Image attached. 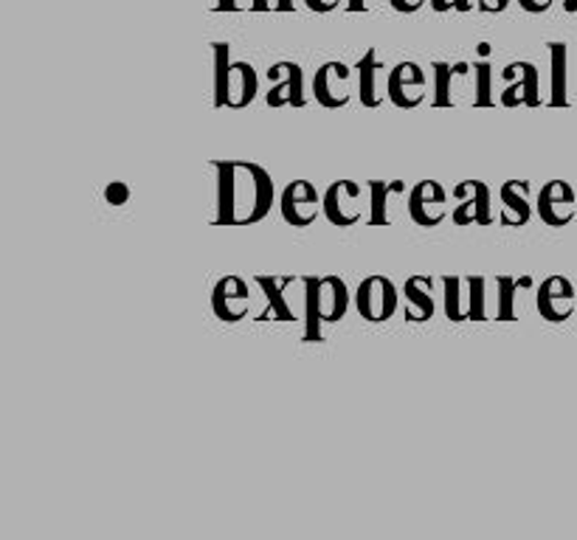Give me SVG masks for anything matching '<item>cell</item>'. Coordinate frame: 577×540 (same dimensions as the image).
I'll return each instance as SVG.
<instances>
[{
  "instance_id": "f546056e",
  "label": "cell",
  "mask_w": 577,
  "mask_h": 540,
  "mask_svg": "<svg viewBox=\"0 0 577 540\" xmlns=\"http://www.w3.org/2000/svg\"><path fill=\"white\" fill-rule=\"evenodd\" d=\"M389 3H392L395 12L400 14H414L425 7V0H389Z\"/></svg>"
},
{
  "instance_id": "d590c367",
  "label": "cell",
  "mask_w": 577,
  "mask_h": 540,
  "mask_svg": "<svg viewBox=\"0 0 577 540\" xmlns=\"http://www.w3.org/2000/svg\"><path fill=\"white\" fill-rule=\"evenodd\" d=\"M251 7L257 9V12H268V9H273V0H254Z\"/></svg>"
},
{
  "instance_id": "836d02e7",
  "label": "cell",
  "mask_w": 577,
  "mask_h": 540,
  "mask_svg": "<svg viewBox=\"0 0 577 540\" xmlns=\"http://www.w3.org/2000/svg\"><path fill=\"white\" fill-rule=\"evenodd\" d=\"M350 12H366V0H346Z\"/></svg>"
},
{
  "instance_id": "44dd1931",
  "label": "cell",
  "mask_w": 577,
  "mask_h": 540,
  "mask_svg": "<svg viewBox=\"0 0 577 540\" xmlns=\"http://www.w3.org/2000/svg\"><path fill=\"white\" fill-rule=\"evenodd\" d=\"M395 195H405V180H372L369 184V225H389V206Z\"/></svg>"
},
{
  "instance_id": "d6a6232c",
  "label": "cell",
  "mask_w": 577,
  "mask_h": 540,
  "mask_svg": "<svg viewBox=\"0 0 577 540\" xmlns=\"http://www.w3.org/2000/svg\"><path fill=\"white\" fill-rule=\"evenodd\" d=\"M276 12H293V0H273Z\"/></svg>"
},
{
  "instance_id": "7402d4cb",
  "label": "cell",
  "mask_w": 577,
  "mask_h": 540,
  "mask_svg": "<svg viewBox=\"0 0 577 540\" xmlns=\"http://www.w3.org/2000/svg\"><path fill=\"white\" fill-rule=\"evenodd\" d=\"M566 43H550V66H552V82H550V105L552 107H566L569 105V73H566Z\"/></svg>"
},
{
  "instance_id": "f1b7e54d",
  "label": "cell",
  "mask_w": 577,
  "mask_h": 540,
  "mask_svg": "<svg viewBox=\"0 0 577 540\" xmlns=\"http://www.w3.org/2000/svg\"><path fill=\"white\" fill-rule=\"evenodd\" d=\"M555 0H518V7L525 9L527 14H544L550 12Z\"/></svg>"
},
{
  "instance_id": "5b68a950",
  "label": "cell",
  "mask_w": 577,
  "mask_h": 540,
  "mask_svg": "<svg viewBox=\"0 0 577 540\" xmlns=\"http://www.w3.org/2000/svg\"><path fill=\"white\" fill-rule=\"evenodd\" d=\"M454 225H491L493 223V203L491 186L485 180H462L454 186Z\"/></svg>"
},
{
  "instance_id": "4316f807",
  "label": "cell",
  "mask_w": 577,
  "mask_h": 540,
  "mask_svg": "<svg viewBox=\"0 0 577 540\" xmlns=\"http://www.w3.org/2000/svg\"><path fill=\"white\" fill-rule=\"evenodd\" d=\"M130 195H133V191H130V186L121 184V180H114V184H110L105 189V200L110 206H125V203H130Z\"/></svg>"
},
{
  "instance_id": "ffe728a7",
  "label": "cell",
  "mask_w": 577,
  "mask_h": 540,
  "mask_svg": "<svg viewBox=\"0 0 577 540\" xmlns=\"http://www.w3.org/2000/svg\"><path fill=\"white\" fill-rule=\"evenodd\" d=\"M254 282L259 284V291L266 293V313L259 318H273V321H293V307L287 302V291L296 282L293 277H257Z\"/></svg>"
},
{
  "instance_id": "7a4b0ae2",
  "label": "cell",
  "mask_w": 577,
  "mask_h": 540,
  "mask_svg": "<svg viewBox=\"0 0 577 540\" xmlns=\"http://www.w3.org/2000/svg\"><path fill=\"white\" fill-rule=\"evenodd\" d=\"M325 218L339 228L358 225L369 218V203H366L364 186L358 180H335L325 191Z\"/></svg>"
},
{
  "instance_id": "d4e9b609",
  "label": "cell",
  "mask_w": 577,
  "mask_h": 540,
  "mask_svg": "<svg viewBox=\"0 0 577 540\" xmlns=\"http://www.w3.org/2000/svg\"><path fill=\"white\" fill-rule=\"evenodd\" d=\"M473 105L491 107L493 105V66L487 60L473 62Z\"/></svg>"
},
{
  "instance_id": "8992f818",
  "label": "cell",
  "mask_w": 577,
  "mask_h": 540,
  "mask_svg": "<svg viewBox=\"0 0 577 540\" xmlns=\"http://www.w3.org/2000/svg\"><path fill=\"white\" fill-rule=\"evenodd\" d=\"M305 293L316 302V310L325 324H339L350 310V287L335 273L319 279L305 277Z\"/></svg>"
},
{
  "instance_id": "ba28073f",
  "label": "cell",
  "mask_w": 577,
  "mask_h": 540,
  "mask_svg": "<svg viewBox=\"0 0 577 540\" xmlns=\"http://www.w3.org/2000/svg\"><path fill=\"white\" fill-rule=\"evenodd\" d=\"M313 96L327 110L346 107L352 99V71L341 60H330L313 77Z\"/></svg>"
},
{
  "instance_id": "1f68e13d",
  "label": "cell",
  "mask_w": 577,
  "mask_h": 540,
  "mask_svg": "<svg viewBox=\"0 0 577 540\" xmlns=\"http://www.w3.org/2000/svg\"><path fill=\"white\" fill-rule=\"evenodd\" d=\"M507 7H510V0H479V9H482V12H491V14L505 12Z\"/></svg>"
},
{
  "instance_id": "e575fe53",
  "label": "cell",
  "mask_w": 577,
  "mask_h": 540,
  "mask_svg": "<svg viewBox=\"0 0 577 540\" xmlns=\"http://www.w3.org/2000/svg\"><path fill=\"white\" fill-rule=\"evenodd\" d=\"M237 9V0H217V12H234Z\"/></svg>"
},
{
  "instance_id": "4dcf8cb0",
  "label": "cell",
  "mask_w": 577,
  "mask_h": 540,
  "mask_svg": "<svg viewBox=\"0 0 577 540\" xmlns=\"http://www.w3.org/2000/svg\"><path fill=\"white\" fill-rule=\"evenodd\" d=\"M341 0H305V7L310 9V12H319V14H327L332 12V9H339Z\"/></svg>"
},
{
  "instance_id": "9c48e42d",
  "label": "cell",
  "mask_w": 577,
  "mask_h": 540,
  "mask_svg": "<svg viewBox=\"0 0 577 540\" xmlns=\"http://www.w3.org/2000/svg\"><path fill=\"white\" fill-rule=\"evenodd\" d=\"M409 218L423 228H437L448 218V191L439 180H420L409 191Z\"/></svg>"
},
{
  "instance_id": "e0dca14e",
  "label": "cell",
  "mask_w": 577,
  "mask_h": 540,
  "mask_svg": "<svg viewBox=\"0 0 577 540\" xmlns=\"http://www.w3.org/2000/svg\"><path fill=\"white\" fill-rule=\"evenodd\" d=\"M443 302L448 321H471L473 277H443Z\"/></svg>"
},
{
  "instance_id": "603a6c76",
  "label": "cell",
  "mask_w": 577,
  "mask_h": 540,
  "mask_svg": "<svg viewBox=\"0 0 577 540\" xmlns=\"http://www.w3.org/2000/svg\"><path fill=\"white\" fill-rule=\"evenodd\" d=\"M434 105L437 107H451L454 105V80L464 77L471 71L468 62H457V66H448V62H434Z\"/></svg>"
},
{
  "instance_id": "3957f363",
  "label": "cell",
  "mask_w": 577,
  "mask_h": 540,
  "mask_svg": "<svg viewBox=\"0 0 577 540\" xmlns=\"http://www.w3.org/2000/svg\"><path fill=\"white\" fill-rule=\"evenodd\" d=\"M358 316L369 324H384L398 313L400 293L389 277H366L355 291Z\"/></svg>"
},
{
  "instance_id": "277c9868",
  "label": "cell",
  "mask_w": 577,
  "mask_h": 540,
  "mask_svg": "<svg viewBox=\"0 0 577 540\" xmlns=\"http://www.w3.org/2000/svg\"><path fill=\"white\" fill-rule=\"evenodd\" d=\"M279 211L287 225L307 228L319 220V214H325V195H319L310 180H291L279 198Z\"/></svg>"
},
{
  "instance_id": "484cf974",
  "label": "cell",
  "mask_w": 577,
  "mask_h": 540,
  "mask_svg": "<svg viewBox=\"0 0 577 540\" xmlns=\"http://www.w3.org/2000/svg\"><path fill=\"white\" fill-rule=\"evenodd\" d=\"M496 291H498V302H496V318L498 321H513L516 316V293H518V282L513 277H498L496 279Z\"/></svg>"
},
{
  "instance_id": "6da1fadb",
  "label": "cell",
  "mask_w": 577,
  "mask_h": 540,
  "mask_svg": "<svg viewBox=\"0 0 577 540\" xmlns=\"http://www.w3.org/2000/svg\"><path fill=\"white\" fill-rule=\"evenodd\" d=\"M217 172L214 225H254L271 214L273 178L254 161H212Z\"/></svg>"
},
{
  "instance_id": "7c38bea8",
  "label": "cell",
  "mask_w": 577,
  "mask_h": 540,
  "mask_svg": "<svg viewBox=\"0 0 577 540\" xmlns=\"http://www.w3.org/2000/svg\"><path fill=\"white\" fill-rule=\"evenodd\" d=\"M577 214V195L566 180H550L538 195V218L550 228H564Z\"/></svg>"
},
{
  "instance_id": "5bb4252c",
  "label": "cell",
  "mask_w": 577,
  "mask_h": 540,
  "mask_svg": "<svg viewBox=\"0 0 577 540\" xmlns=\"http://www.w3.org/2000/svg\"><path fill=\"white\" fill-rule=\"evenodd\" d=\"M541 318L550 324H564L575 310V284L566 277H546L535 293Z\"/></svg>"
},
{
  "instance_id": "8fae6325",
  "label": "cell",
  "mask_w": 577,
  "mask_h": 540,
  "mask_svg": "<svg viewBox=\"0 0 577 540\" xmlns=\"http://www.w3.org/2000/svg\"><path fill=\"white\" fill-rule=\"evenodd\" d=\"M428 77L417 62H400L389 71V102L400 110H414L425 102Z\"/></svg>"
},
{
  "instance_id": "2e32d148",
  "label": "cell",
  "mask_w": 577,
  "mask_h": 540,
  "mask_svg": "<svg viewBox=\"0 0 577 540\" xmlns=\"http://www.w3.org/2000/svg\"><path fill=\"white\" fill-rule=\"evenodd\" d=\"M502 211H498V223L505 228H521L530 223L532 203H530V180H507L498 189Z\"/></svg>"
},
{
  "instance_id": "8d00e7d4",
  "label": "cell",
  "mask_w": 577,
  "mask_h": 540,
  "mask_svg": "<svg viewBox=\"0 0 577 540\" xmlns=\"http://www.w3.org/2000/svg\"><path fill=\"white\" fill-rule=\"evenodd\" d=\"M566 9H569V12H577V0H566Z\"/></svg>"
},
{
  "instance_id": "4fadbf2b",
  "label": "cell",
  "mask_w": 577,
  "mask_h": 540,
  "mask_svg": "<svg viewBox=\"0 0 577 540\" xmlns=\"http://www.w3.org/2000/svg\"><path fill=\"white\" fill-rule=\"evenodd\" d=\"M251 293L243 277H223L212 291V310L223 324H237L248 316Z\"/></svg>"
},
{
  "instance_id": "cb8c5ba5",
  "label": "cell",
  "mask_w": 577,
  "mask_h": 540,
  "mask_svg": "<svg viewBox=\"0 0 577 540\" xmlns=\"http://www.w3.org/2000/svg\"><path fill=\"white\" fill-rule=\"evenodd\" d=\"M214 60V107H226V85L232 73V46L228 43H212Z\"/></svg>"
},
{
  "instance_id": "d6986e66",
  "label": "cell",
  "mask_w": 577,
  "mask_h": 540,
  "mask_svg": "<svg viewBox=\"0 0 577 540\" xmlns=\"http://www.w3.org/2000/svg\"><path fill=\"white\" fill-rule=\"evenodd\" d=\"M434 279L432 277H409L403 284L405 298V318L414 324H425L434 318V298H432Z\"/></svg>"
},
{
  "instance_id": "83f0119b",
  "label": "cell",
  "mask_w": 577,
  "mask_h": 540,
  "mask_svg": "<svg viewBox=\"0 0 577 540\" xmlns=\"http://www.w3.org/2000/svg\"><path fill=\"white\" fill-rule=\"evenodd\" d=\"M434 12H471L473 3L471 0H428Z\"/></svg>"
},
{
  "instance_id": "ac0fdd59",
  "label": "cell",
  "mask_w": 577,
  "mask_h": 540,
  "mask_svg": "<svg viewBox=\"0 0 577 540\" xmlns=\"http://www.w3.org/2000/svg\"><path fill=\"white\" fill-rule=\"evenodd\" d=\"M259 91V73L251 62H232V73H228L226 85V107L232 110H243L257 99Z\"/></svg>"
},
{
  "instance_id": "30bf717a",
  "label": "cell",
  "mask_w": 577,
  "mask_h": 540,
  "mask_svg": "<svg viewBox=\"0 0 577 540\" xmlns=\"http://www.w3.org/2000/svg\"><path fill=\"white\" fill-rule=\"evenodd\" d=\"M268 80L273 87L268 91V105L271 107H305V71L299 62H276L268 68Z\"/></svg>"
},
{
  "instance_id": "9a60e30c",
  "label": "cell",
  "mask_w": 577,
  "mask_h": 540,
  "mask_svg": "<svg viewBox=\"0 0 577 540\" xmlns=\"http://www.w3.org/2000/svg\"><path fill=\"white\" fill-rule=\"evenodd\" d=\"M355 77H358V93L364 107H380L384 96H389V73H386L384 60L378 57L375 48L364 54L355 66Z\"/></svg>"
},
{
  "instance_id": "52a82bcc",
  "label": "cell",
  "mask_w": 577,
  "mask_h": 540,
  "mask_svg": "<svg viewBox=\"0 0 577 540\" xmlns=\"http://www.w3.org/2000/svg\"><path fill=\"white\" fill-rule=\"evenodd\" d=\"M507 87L502 91L505 107H538L541 105V73L532 62L518 60L502 71Z\"/></svg>"
}]
</instances>
